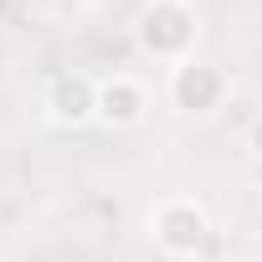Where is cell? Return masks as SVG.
<instances>
[{"instance_id":"6da1fadb","label":"cell","mask_w":262,"mask_h":262,"mask_svg":"<svg viewBox=\"0 0 262 262\" xmlns=\"http://www.w3.org/2000/svg\"><path fill=\"white\" fill-rule=\"evenodd\" d=\"M201 41V11L190 0H144V11L134 16V47L155 62H185L195 57Z\"/></svg>"},{"instance_id":"7a4b0ae2","label":"cell","mask_w":262,"mask_h":262,"mask_svg":"<svg viewBox=\"0 0 262 262\" xmlns=\"http://www.w3.org/2000/svg\"><path fill=\"white\" fill-rule=\"evenodd\" d=\"M149 236H155V247H160L165 257L190 262V257H201V252L211 247V216H206V206H195L190 195H170V201H160V206L149 211Z\"/></svg>"},{"instance_id":"3957f363","label":"cell","mask_w":262,"mask_h":262,"mask_svg":"<svg viewBox=\"0 0 262 262\" xmlns=\"http://www.w3.org/2000/svg\"><path fill=\"white\" fill-rule=\"evenodd\" d=\"M170 108L185 113V118H211L226 98H231V77L216 67V62H201V57H185L170 67Z\"/></svg>"},{"instance_id":"277c9868","label":"cell","mask_w":262,"mask_h":262,"mask_svg":"<svg viewBox=\"0 0 262 262\" xmlns=\"http://www.w3.org/2000/svg\"><path fill=\"white\" fill-rule=\"evenodd\" d=\"M144 113H149L144 82H134V77H108V82H98V103H93V118H98V123H108V128H134V123H144Z\"/></svg>"},{"instance_id":"5b68a950","label":"cell","mask_w":262,"mask_h":262,"mask_svg":"<svg viewBox=\"0 0 262 262\" xmlns=\"http://www.w3.org/2000/svg\"><path fill=\"white\" fill-rule=\"evenodd\" d=\"M93 103H98V82L82 77V72H62V77H52V88H47V118L62 123V128L93 123Z\"/></svg>"},{"instance_id":"8992f818","label":"cell","mask_w":262,"mask_h":262,"mask_svg":"<svg viewBox=\"0 0 262 262\" xmlns=\"http://www.w3.org/2000/svg\"><path fill=\"white\" fill-rule=\"evenodd\" d=\"M247 155L262 165V118H252V128H247Z\"/></svg>"}]
</instances>
